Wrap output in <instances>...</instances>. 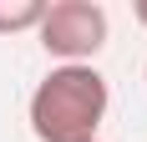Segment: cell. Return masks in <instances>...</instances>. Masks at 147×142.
<instances>
[{"label":"cell","instance_id":"1","mask_svg":"<svg viewBox=\"0 0 147 142\" xmlns=\"http://www.w3.org/2000/svg\"><path fill=\"white\" fill-rule=\"evenodd\" d=\"M107 101L112 91L96 66H51L30 91V132L41 142H96Z\"/></svg>","mask_w":147,"mask_h":142},{"label":"cell","instance_id":"2","mask_svg":"<svg viewBox=\"0 0 147 142\" xmlns=\"http://www.w3.org/2000/svg\"><path fill=\"white\" fill-rule=\"evenodd\" d=\"M36 36L61 66H91V56L107 46V10L96 0H51Z\"/></svg>","mask_w":147,"mask_h":142},{"label":"cell","instance_id":"3","mask_svg":"<svg viewBox=\"0 0 147 142\" xmlns=\"http://www.w3.org/2000/svg\"><path fill=\"white\" fill-rule=\"evenodd\" d=\"M41 15H46V0H0V36L36 30Z\"/></svg>","mask_w":147,"mask_h":142},{"label":"cell","instance_id":"4","mask_svg":"<svg viewBox=\"0 0 147 142\" xmlns=\"http://www.w3.org/2000/svg\"><path fill=\"white\" fill-rule=\"evenodd\" d=\"M132 15H137V26H147V0H132Z\"/></svg>","mask_w":147,"mask_h":142}]
</instances>
